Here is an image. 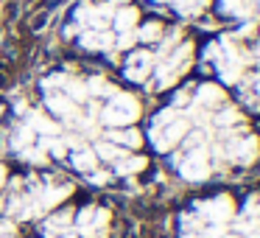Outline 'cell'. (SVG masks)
I'll list each match as a JSON object with an SVG mask.
<instances>
[{
  "mask_svg": "<svg viewBox=\"0 0 260 238\" xmlns=\"http://www.w3.org/2000/svg\"><path fill=\"white\" fill-rule=\"evenodd\" d=\"M109 98H112V104L101 112L104 124L112 126V129H123V126L135 124L137 115H140V104H137V98H132L129 93H109Z\"/></svg>",
  "mask_w": 260,
  "mask_h": 238,
  "instance_id": "1",
  "label": "cell"
},
{
  "mask_svg": "<svg viewBox=\"0 0 260 238\" xmlns=\"http://www.w3.org/2000/svg\"><path fill=\"white\" fill-rule=\"evenodd\" d=\"M185 132H187V121H179V118L168 126H154L151 129L154 148H157V152H171V148L185 137Z\"/></svg>",
  "mask_w": 260,
  "mask_h": 238,
  "instance_id": "2",
  "label": "cell"
},
{
  "mask_svg": "<svg viewBox=\"0 0 260 238\" xmlns=\"http://www.w3.org/2000/svg\"><path fill=\"white\" fill-rule=\"evenodd\" d=\"M107 221H109V213L104 207H84L76 216V227H79L87 238H101Z\"/></svg>",
  "mask_w": 260,
  "mask_h": 238,
  "instance_id": "3",
  "label": "cell"
},
{
  "mask_svg": "<svg viewBox=\"0 0 260 238\" xmlns=\"http://www.w3.org/2000/svg\"><path fill=\"white\" fill-rule=\"evenodd\" d=\"M179 174L190 182H202L207 180L210 174V163H207V152L204 148H193L190 154L185 157V163L179 165Z\"/></svg>",
  "mask_w": 260,
  "mask_h": 238,
  "instance_id": "4",
  "label": "cell"
},
{
  "mask_svg": "<svg viewBox=\"0 0 260 238\" xmlns=\"http://www.w3.org/2000/svg\"><path fill=\"white\" fill-rule=\"evenodd\" d=\"M199 213H202L204 219H210L213 224H224V221L232 219V213H235V204H232L230 196H215V199H210V202H202V204H199Z\"/></svg>",
  "mask_w": 260,
  "mask_h": 238,
  "instance_id": "5",
  "label": "cell"
},
{
  "mask_svg": "<svg viewBox=\"0 0 260 238\" xmlns=\"http://www.w3.org/2000/svg\"><path fill=\"white\" fill-rule=\"evenodd\" d=\"M257 137H241V140H232L230 146H226V152H230V157H235L238 163H252L254 157H257Z\"/></svg>",
  "mask_w": 260,
  "mask_h": 238,
  "instance_id": "6",
  "label": "cell"
},
{
  "mask_svg": "<svg viewBox=\"0 0 260 238\" xmlns=\"http://www.w3.org/2000/svg\"><path fill=\"white\" fill-rule=\"evenodd\" d=\"M45 104H48V109H51L53 115H62V118H73V115H76L73 101H70L64 93H48Z\"/></svg>",
  "mask_w": 260,
  "mask_h": 238,
  "instance_id": "7",
  "label": "cell"
},
{
  "mask_svg": "<svg viewBox=\"0 0 260 238\" xmlns=\"http://www.w3.org/2000/svg\"><path fill=\"white\" fill-rule=\"evenodd\" d=\"M81 45H84L87 51H101V48L115 45V37L109 34V31H87V34L81 37Z\"/></svg>",
  "mask_w": 260,
  "mask_h": 238,
  "instance_id": "8",
  "label": "cell"
},
{
  "mask_svg": "<svg viewBox=\"0 0 260 238\" xmlns=\"http://www.w3.org/2000/svg\"><path fill=\"white\" fill-rule=\"evenodd\" d=\"M28 129L31 132H40V135H45V137H53L59 132V124H56V121H51V118H45L42 112H31L28 115Z\"/></svg>",
  "mask_w": 260,
  "mask_h": 238,
  "instance_id": "9",
  "label": "cell"
},
{
  "mask_svg": "<svg viewBox=\"0 0 260 238\" xmlns=\"http://www.w3.org/2000/svg\"><path fill=\"white\" fill-rule=\"evenodd\" d=\"M112 25H115V31H132L137 25V9L135 6H120L118 12L112 14Z\"/></svg>",
  "mask_w": 260,
  "mask_h": 238,
  "instance_id": "10",
  "label": "cell"
},
{
  "mask_svg": "<svg viewBox=\"0 0 260 238\" xmlns=\"http://www.w3.org/2000/svg\"><path fill=\"white\" fill-rule=\"evenodd\" d=\"M190 56H193V45H190V42H182V45L174 51V56L168 59V65L174 68L176 76H179L182 70H187V65H190Z\"/></svg>",
  "mask_w": 260,
  "mask_h": 238,
  "instance_id": "11",
  "label": "cell"
},
{
  "mask_svg": "<svg viewBox=\"0 0 260 238\" xmlns=\"http://www.w3.org/2000/svg\"><path fill=\"white\" fill-rule=\"evenodd\" d=\"M196 101L202 104V107H215V104L224 101V93H221L218 84H202L196 90Z\"/></svg>",
  "mask_w": 260,
  "mask_h": 238,
  "instance_id": "12",
  "label": "cell"
},
{
  "mask_svg": "<svg viewBox=\"0 0 260 238\" xmlns=\"http://www.w3.org/2000/svg\"><path fill=\"white\" fill-rule=\"evenodd\" d=\"M146 168V157H120V160H115V171H118L120 176H129V174H137V171H143Z\"/></svg>",
  "mask_w": 260,
  "mask_h": 238,
  "instance_id": "13",
  "label": "cell"
},
{
  "mask_svg": "<svg viewBox=\"0 0 260 238\" xmlns=\"http://www.w3.org/2000/svg\"><path fill=\"white\" fill-rule=\"evenodd\" d=\"M109 140H112L115 146L137 148L140 146V132H135V129H115V132H109Z\"/></svg>",
  "mask_w": 260,
  "mask_h": 238,
  "instance_id": "14",
  "label": "cell"
},
{
  "mask_svg": "<svg viewBox=\"0 0 260 238\" xmlns=\"http://www.w3.org/2000/svg\"><path fill=\"white\" fill-rule=\"evenodd\" d=\"M95 152H90V148H79V152L73 154V168L76 171H95Z\"/></svg>",
  "mask_w": 260,
  "mask_h": 238,
  "instance_id": "15",
  "label": "cell"
},
{
  "mask_svg": "<svg viewBox=\"0 0 260 238\" xmlns=\"http://www.w3.org/2000/svg\"><path fill=\"white\" fill-rule=\"evenodd\" d=\"M68 193H70V188H48V191H42V196H40V207H56Z\"/></svg>",
  "mask_w": 260,
  "mask_h": 238,
  "instance_id": "16",
  "label": "cell"
},
{
  "mask_svg": "<svg viewBox=\"0 0 260 238\" xmlns=\"http://www.w3.org/2000/svg\"><path fill=\"white\" fill-rule=\"evenodd\" d=\"M64 96L76 104H84L87 98H90V90H87V84H81V81H68V84H64Z\"/></svg>",
  "mask_w": 260,
  "mask_h": 238,
  "instance_id": "17",
  "label": "cell"
},
{
  "mask_svg": "<svg viewBox=\"0 0 260 238\" xmlns=\"http://www.w3.org/2000/svg\"><path fill=\"white\" fill-rule=\"evenodd\" d=\"M218 76L226 84H238L241 81V65H230V62H218Z\"/></svg>",
  "mask_w": 260,
  "mask_h": 238,
  "instance_id": "18",
  "label": "cell"
},
{
  "mask_svg": "<svg viewBox=\"0 0 260 238\" xmlns=\"http://www.w3.org/2000/svg\"><path fill=\"white\" fill-rule=\"evenodd\" d=\"M174 6L179 14H185V17H190V14H199L204 6H207V0H174Z\"/></svg>",
  "mask_w": 260,
  "mask_h": 238,
  "instance_id": "19",
  "label": "cell"
},
{
  "mask_svg": "<svg viewBox=\"0 0 260 238\" xmlns=\"http://www.w3.org/2000/svg\"><path fill=\"white\" fill-rule=\"evenodd\" d=\"M159 37H162V28L157 23H146L143 28L135 31V40H140V42H157Z\"/></svg>",
  "mask_w": 260,
  "mask_h": 238,
  "instance_id": "20",
  "label": "cell"
},
{
  "mask_svg": "<svg viewBox=\"0 0 260 238\" xmlns=\"http://www.w3.org/2000/svg\"><path fill=\"white\" fill-rule=\"evenodd\" d=\"M95 157H101V160H120V157H123V152H120V146L104 140V143H98V146H95Z\"/></svg>",
  "mask_w": 260,
  "mask_h": 238,
  "instance_id": "21",
  "label": "cell"
},
{
  "mask_svg": "<svg viewBox=\"0 0 260 238\" xmlns=\"http://www.w3.org/2000/svg\"><path fill=\"white\" fill-rule=\"evenodd\" d=\"M42 152H51L53 157H64L68 146H64V140H59V137H42Z\"/></svg>",
  "mask_w": 260,
  "mask_h": 238,
  "instance_id": "22",
  "label": "cell"
},
{
  "mask_svg": "<svg viewBox=\"0 0 260 238\" xmlns=\"http://www.w3.org/2000/svg\"><path fill=\"white\" fill-rule=\"evenodd\" d=\"M174 79H176V73H174L171 65H159V68H157V84L159 87H171V84H174Z\"/></svg>",
  "mask_w": 260,
  "mask_h": 238,
  "instance_id": "23",
  "label": "cell"
},
{
  "mask_svg": "<svg viewBox=\"0 0 260 238\" xmlns=\"http://www.w3.org/2000/svg\"><path fill=\"white\" fill-rule=\"evenodd\" d=\"M31 143H34V132L28 129V126H23V129L17 132V137H14V148H20V152H23V148H28Z\"/></svg>",
  "mask_w": 260,
  "mask_h": 238,
  "instance_id": "24",
  "label": "cell"
},
{
  "mask_svg": "<svg viewBox=\"0 0 260 238\" xmlns=\"http://www.w3.org/2000/svg\"><path fill=\"white\" fill-rule=\"evenodd\" d=\"M151 68H137V65H126V79L129 81H146Z\"/></svg>",
  "mask_w": 260,
  "mask_h": 238,
  "instance_id": "25",
  "label": "cell"
},
{
  "mask_svg": "<svg viewBox=\"0 0 260 238\" xmlns=\"http://www.w3.org/2000/svg\"><path fill=\"white\" fill-rule=\"evenodd\" d=\"M129 65H137V68H151L154 65V56L148 51H135L129 56Z\"/></svg>",
  "mask_w": 260,
  "mask_h": 238,
  "instance_id": "26",
  "label": "cell"
},
{
  "mask_svg": "<svg viewBox=\"0 0 260 238\" xmlns=\"http://www.w3.org/2000/svg\"><path fill=\"white\" fill-rule=\"evenodd\" d=\"M238 121H241V115H238V109H224V112L218 115V118H215V124L218 126H232V124H238Z\"/></svg>",
  "mask_w": 260,
  "mask_h": 238,
  "instance_id": "27",
  "label": "cell"
},
{
  "mask_svg": "<svg viewBox=\"0 0 260 238\" xmlns=\"http://www.w3.org/2000/svg\"><path fill=\"white\" fill-rule=\"evenodd\" d=\"M87 90H90L92 96H109V93H112V90H109V84H107L104 79H92L90 84H87Z\"/></svg>",
  "mask_w": 260,
  "mask_h": 238,
  "instance_id": "28",
  "label": "cell"
},
{
  "mask_svg": "<svg viewBox=\"0 0 260 238\" xmlns=\"http://www.w3.org/2000/svg\"><path fill=\"white\" fill-rule=\"evenodd\" d=\"M176 121V109L171 107V109H162V112L157 115V121H154V126H168V124H174Z\"/></svg>",
  "mask_w": 260,
  "mask_h": 238,
  "instance_id": "29",
  "label": "cell"
},
{
  "mask_svg": "<svg viewBox=\"0 0 260 238\" xmlns=\"http://www.w3.org/2000/svg\"><path fill=\"white\" fill-rule=\"evenodd\" d=\"M68 221H70V213H59V216H53V219L48 221V230H64Z\"/></svg>",
  "mask_w": 260,
  "mask_h": 238,
  "instance_id": "30",
  "label": "cell"
},
{
  "mask_svg": "<svg viewBox=\"0 0 260 238\" xmlns=\"http://www.w3.org/2000/svg\"><path fill=\"white\" fill-rule=\"evenodd\" d=\"M23 157L31 160V163H42V160H45V152H42V148L28 146V148H23Z\"/></svg>",
  "mask_w": 260,
  "mask_h": 238,
  "instance_id": "31",
  "label": "cell"
},
{
  "mask_svg": "<svg viewBox=\"0 0 260 238\" xmlns=\"http://www.w3.org/2000/svg\"><path fill=\"white\" fill-rule=\"evenodd\" d=\"M62 84H68V79H64L62 73H56V76H48V79L42 81V87H45V90H51V93H53V87H62Z\"/></svg>",
  "mask_w": 260,
  "mask_h": 238,
  "instance_id": "32",
  "label": "cell"
},
{
  "mask_svg": "<svg viewBox=\"0 0 260 238\" xmlns=\"http://www.w3.org/2000/svg\"><path fill=\"white\" fill-rule=\"evenodd\" d=\"M132 42H135V34H132V31H118V40H115L118 48H129Z\"/></svg>",
  "mask_w": 260,
  "mask_h": 238,
  "instance_id": "33",
  "label": "cell"
},
{
  "mask_svg": "<svg viewBox=\"0 0 260 238\" xmlns=\"http://www.w3.org/2000/svg\"><path fill=\"white\" fill-rule=\"evenodd\" d=\"M90 182H92V185H107L109 174H104V171H90Z\"/></svg>",
  "mask_w": 260,
  "mask_h": 238,
  "instance_id": "34",
  "label": "cell"
},
{
  "mask_svg": "<svg viewBox=\"0 0 260 238\" xmlns=\"http://www.w3.org/2000/svg\"><path fill=\"white\" fill-rule=\"evenodd\" d=\"M204 59H221V45H207L204 48Z\"/></svg>",
  "mask_w": 260,
  "mask_h": 238,
  "instance_id": "35",
  "label": "cell"
},
{
  "mask_svg": "<svg viewBox=\"0 0 260 238\" xmlns=\"http://www.w3.org/2000/svg\"><path fill=\"white\" fill-rule=\"evenodd\" d=\"M182 104H185V107L190 104V96H187V93H176V96H174V109L182 107Z\"/></svg>",
  "mask_w": 260,
  "mask_h": 238,
  "instance_id": "36",
  "label": "cell"
},
{
  "mask_svg": "<svg viewBox=\"0 0 260 238\" xmlns=\"http://www.w3.org/2000/svg\"><path fill=\"white\" fill-rule=\"evenodd\" d=\"M221 235H224V227H221V224H215V227H210V230H207V232H204V238H221Z\"/></svg>",
  "mask_w": 260,
  "mask_h": 238,
  "instance_id": "37",
  "label": "cell"
},
{
  "mask_svg": "<svg viewBox=\"0 0 260 238\" xmlns=\"http://www.w3.org/2000/svg\"><path fill=\"white\" fill-rule=\"evenodd\" d=\"M238 6H241V0H224V9H226L230 14H235Z\"/></svg>",
  "mask_w": 260,
  "mask_h": 238,
  "instance_id": "38",
  "label": "cell"
},
{
  "mask_svg": "<svg viewBox=\"0 0 260 238\" xmlns=\"http://www.w3.org/2000/svg\"><path fill=\"white\" fill-rule=\"evenodd\" d=\"M129 0H109V6H126Z\"/></svg>",
  "mask_w": 260,
  "mask_h": 238,
  "instance_id": "39",
  "label": "cell"
},
{
  "mask_svg": "<svg viewBox=\"0 0 260 238\" xmlns=\"http://www.w3.org/2000/svg\"><path fill=\"white\" fill-rule=\"evenodd\" d=\"M3 182H6V168L0 165V185H3Z\"/></svg>",
  "mask_w": 260,
  "mask_h": 238,
  "instance_id": "40",
  "label": "cell"
},
{
  "mask_svg": "<svg viewBox=\"0 0 260 238\" xmlns=\"http://www.w3.org/2000/svg\"><path fill=\"white\" fill-rule=\"evenodd\" d=\"M64 238H76V235H70V232H68V235H64Z\"/></svg>",
  "mask_w": 260,
  "mask_h": 238,
  "instance_id": "41",
  "label": "cell"
},
{
  "mask_svg": "<svg viewBox=\"0 0 260 238\" xmlns=\"http://www.w3.org/2000/svg\"><path fill=\"white\" fill-rule=\"evenodd\" d=\"M257 93H260V79H257Z\"/></svg>",
  "mask_w": 260,
  "mask_h": 238,
  "instance_id": "42",
  "label": "cell"
},
{
  "mask_svg": "<svg viewBox=\"0 0 260 238\" xmlns=\"http://www.w3.org/2000/svg\"><path fill=\"white\" fill-rule=\"evenodd\" d=\"M221 238H232V235H221Z\"/></svg>",
  "mask_w": 260,
  "mask_h": 238,
  "instance_id": "43",
  "label": "cell"
},
{
  "mask_svg": "<svg viewBox=\"0 0 260 238\" xmlns=\"http://www.w3.org/2000/svg\"><path fill=\"white\" fill-rule=\"evenodd\" d=\"M159 3H162V0H159Z\"/></svg>",
  "mask_w": 260,
  "mask_h": 238,
  "instance_id": "44",
  "label": "cell"
},
{
  "mask_svg": "<svg viewBox=\"0 0 260 238\" xmlns=\"http://www.w3.org/2000/svg\"><path fill=\"white\" fill-rule=\"evenodd\" d=\"M9 238H12V235H9Z\"/></svg>",
  "mask_w": 260,
  "mask_h": 238,
  "instance_id": "45",
  "label": "cell"
}]
</instances>
